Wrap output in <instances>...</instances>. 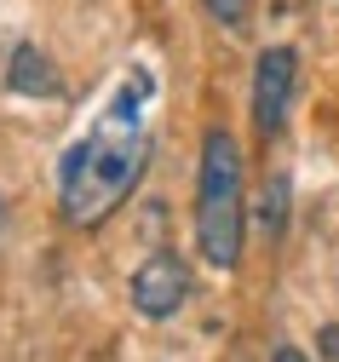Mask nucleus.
<instances>
[{
    "label": "nucleus",
    "mask_w": 339,
    "mask_h": 362,
    "mask_svg": "<svg viewBox=\"0 0 339 362\" xmlns=\"http://www.w3.org/2000/svg\"><path fill=\"white\" fill-rule=\"evenodd\" d=\"M144 98H150V75L138 69V75H127V86L115 93V104L104 110V121L64 156V173H58L64 224L92 230V224H104V218L138 190L144 161H150V139H144Z\"/></svg>",
    "instance_id": "f257e3e1"
},
{
    "label": "nucleus",
    "mask_w": 339,
    "mask_h": 362,
    "mask_svg": "<svg viewBox=\"0 0 339 362\" xmlns=\"http://www.w3.org/2000/svg\"><path fill=\"white\" fill-rule=\"evenodd\" d=\"M241 242H248V173H241L236 139L213 127L202 139V173H196V247L213 270H236Z\"/></svg>",
    "instance_id": "f03ea898"
},
{
    "label": "nucleus",
    "mask_w": 339,
    "mask_h": 362,
    "mask_svg": "<svg viewBox=\"0 0 339 362\" xmlns=\"http://www.w3.org/2000/svg\"><path fill=\"white\" fill-rule=\"evenodd\" d=\"M190 299V270L178 253H150L138 270H132V310L150 316V322H167L178 316Z\"/></svg>",
    "instance_id": "7ed1b4c3"
},
{
    "label": "nucleus",
    "mask_w": 339,
    "mask_h": 362,
    "mask_svg": "<svg viewBox=\"0 0 339 362\" xmlns=\"http://www.w3.org/2000/svg\"><path fill=\"white\" fill-rule=\"evenodd\" d=\"M294 52L287 47H270L259 52L253 64V127H259V139H276V132L287 127V110H294Z\"/></svg>",
    "instance_id": "20e7f679"
},
{
    "label": "nucleus",
    "mask_w": 339,
    "mask_h": 362,
    "mask_svg": "<svg viewBox=\"0 0 339 362\" xmlns=\"http://www.w3.org/2000/svg\"><path fill=\"white\" fill-rule=\"evenodd\" d=\"M6 86H12V93H23V98H52L64 81H58V69H52V58H46V52L18 47V52H12V69H6Z\"/></svg>",
    "instance_id": "39448f33"
},
{
    "label": "nucleus",
    "mask_w": 339,
    "mask_h": 362,
    "mask_svg": "<svg viewBox=\"0 0 339 362\" xmlns=\"http://www.w3.org/2000/svg\"><path fill=\"white\" fill-rule=\"evenodd\" d=\"M259 230H265V242H282V230H287V178H282V173L265 178V196H259Z\"/></svg>",
    "instance_id": "423d86ee"
},
{
    "label": "nucleus",
    "mask_w": 339,
    "mask_h": 362,
    "mask_svg": "<svg viewBox=\"0 0 339 362\" xmlns=\"http://www.w3.org/2000/svg\"><path fill=\"white\" fill-rule=\"evenodd\" d=\"M202 6L219 29H248V18H253V0H202Z\"/></svg>",
    "instance_id": "0eeeda50"
},
{
    "label": "nucleus",
    "mask_w": 339,
    "mask_h": 362,
    "mask_svg": "<svg viewBox=\"0 0 339 362\" xmlns=\"http://www.w3.org/2000/svg\"><path fill=\"white\" fill-rule=\"evenodd\" d=\"M316 356H322V362H339V322H328V328L316 334Z\"/></svg>",
    "instance_id": "6e6552de"
},
{
    "label": "nucleus",
    "mask_w": 339,
    "mask_h": 362,
    "mask_svg": "<svg viewBox=\"0 0 339 362\" xmlns=\"http://www.w3.org/2000/svg\"><path fill=\"white\" fill-rule=\"evenodd\" d=\"M270 362H305V351H294V345H276V356Z\"/></svg>",
    "instance_id": "1a4fd4ad"
},
{
    "label": "nucleus",
    "mask_w": 339,
    "mask_h": 362,
    "mask_svg": "<svg viewBox=\"0 0 339 362\" xmlns=\"http://www.w3.org/2000/svg\"><path fill=\"white\" fill-rule=\"evenodd\" d=\"M0 230H6V196H0Z\"/></svg>",
    "instance_id": "9d476101"
}]
</instances>
